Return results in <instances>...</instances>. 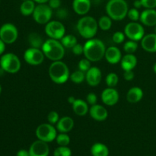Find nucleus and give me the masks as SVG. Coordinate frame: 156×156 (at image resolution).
I'll list each match as a JSON object with an SVG mask.
<instances>
[{
	"label": "nucleus",
	"mask_w": 156,
	"mask_h": 156,
	"mask_svg": "<svg viewBox=\"0 0 156 156\" xmlns=\"http://www.w3.org/2000/svg\"><path fill=\"white\" fill-rule=\"evenodd\" d=\"M45 32L52 39L60 40L65 36V26L59 21H49L46 24Z\"/></svg>",
	"instance_id": "nucleus-10"
},
{
	"label": "nucleus",
	"mask_w": 156,
	"mask_h": 156,
	"mask_svg": "<svg viewBox=\"0 0 156 156\" xmlns=\"http://www.w3.org/2000/svg\"><path fill=\"white\" fill-rule=\"evenodd\" d=\"M112 21L109 16H102L98 21V26L103 30H108L111 27Z\"/></svg>",
	"instance_id": "nucleus-29"
},
{
	"label": "nucleus",
	"mask_w": 156,
	"mask_h": 156,
	"mask_svg": "<svg viewBox=\"0 0 156 156\" xmlns=\"http://www.w3.org/2000/svg\"><path fill=\"white\" fill-rule=\"evenodd\" d=\"M47 120H48L49 123L50 124H55V123H57V122L59 121V114L56 111H51V112L49 113L48 116H47Z\"/></svg>",
	"instance_id": "nucleus-38"
},
{
	"label": "nucleus",
	"mask_w": 156,
	"mask_h": 156,
	"mask_svg": "<svg viewBox=\"0 0 156 156\" xmlns=\"http://www.w3.org/2000/svg\"><path fill=\"white\" fill-rule=\"evenodd\" d=\"M44 52L38 48H30L27 49L24 53V59L27 63L31 66H38L42 63L44 60Z\"/></svg>",
	"instance_id": "nucleus-12"
},
{
	"label": "nucleus",
	"mask_w": 156,
	"mask_h": 156,
	"mask_svg": "<svg viewBox=\"0 0 156 156\" xmlns=\"http://www.w3.org/2000/svg\"><path fill=\"white\" fill-rule=\"evenodd\" d=\"M35 3L34 0H27L24 1L20 7V12L24 16L33 15V12L35 9Z\"/></svg>",
	"instance_id": "nucleus-26"
},
{
	"label": "nucleus",
	"mask_w": 156,
	"mask_h": 156,
	"mask_svg": "<svg viewBox=\"0 0 156 156\" xmlns=\"http://www.w3.org/2000/svg\"><path fill=\"white\" fill-rule=\"evenodd\" d=\"M153 70H154V72H155V73L156 74V62H155V65H154V66H153Z\"/></svg>",
	"instance_id": "nucleus-50"
},
{
	"label": "nucleus",
	"mask_w": 156,
	"mask_h": 156,
	"mask_svg": "<svg viewBox=\"0 0 156 156\" xmlns=\"http://www.w3.org/2000/svg\"><path fill=\"white\" fill-rule=\"evenodd\" d=\"M121 67L124 71L133 70L137 64V59L136 56L130 53H126L120 60Z\"/></svg>",
	"instance_id": "nucleus-22"
},
{
	"label": "nucleus",
	"mask_w": 156,
	"mask_h": 156,
	"mask_svg": "<svg viewBox=\"0 0 156 156\" xmlns=\"http://www.w3.org/2000/svg\"><path fill=\"white\" fill-rule=\"evenodd\" d=\"M141 46L143 50L149 53L156 52V34H149L145 35L141 40Z\"/></svg>",
	"instance_id": "nucleus-18"
},
{
	"label": "nucleus",
	"mask_w": 156,
	"mask_h": 156,
	"mask_svg": "<svg viewBox=\"0 0 156 156\" xmlns=\"http://www.w3.org/2000/svg\"><path fill=\"white\" fill-rule=\"evenodd\" d=\"M0 66L6 73L15 74L21 69V61L14 53H5L0 59Z\"/></svg>",
	"instance_id": "nucleus-6"
},
{
	"label": "nucleus",
	"mask_w": 156,
	"mask_h": 156,
	"mask_svg": "<svg viewBox=\"0 0 156 156\" xmlns=\"http://www.w3.org/2000/svg\"><path fill=\"white\" fill-rule=\"evenodd\" d=\"M36 136L38 140L46 143H50L56 138V130L53 124L43 123L39 125L36 129Z\"/></svg>",
	"instance_id": "nucleus-8"
},
{
	"label": "nucleus",
	"mask_w": 156,
	"mask_h": 156,
	"mask_svg": "<svg viewBox=\"0 0 156 156\" xmlns=\"http://www.w3.org/2000/svg\"><path fill=\"white\" fill-rule=\"evenodd\" d=\"M73 109L75 114L78 116H85L86 115L88 111V104L85 101L82 99H76L74 103L73 104Z\"/></svg>",
	"instance_id": "nucleus-24"
},
{
	"label": "nucleus",
	"mask_w": 156,
	"mask_h": 156,
	"mask_svg": "<svg viewBox=\"0 0 156 156\" xmlns=\"http://www.w3.org/2000/svg\"><path fill=\"white\" fill-rule=\"evenodd\" d=\"M16 156H30L29 151L25 150V149H21L17 152Z\"/></svg>",
	"instance_id": "nucleus-45"
},
{
	"label": "nucleus",
	"mask_w": 156,
	"mask_h": 156,
	"mask_svg": "<svg viewBox=\"0 0 156 156\" xmlns=\"http://www.w3.org/2000/svg\"><path fill=\"white\" fill-rule=\"evenodd\" d=\"M134 7L136 8V9H140V8L143 7V5H142V2H141V0H136L135 2H134Z\"/></svg>",
	"instance_id": "nucleus-47"
},
{
	"label": "nucleus",
	"mask_w": 156,
	"mask_h": 156,
	"mask_svg": "<svg viewBox=\"0 0 156 156\" xmlns=\"http://www.w3.org/2000/svg\"><path fill=\"white\" fill-rule=\"evenodd\" d=\"M137 48H138V44H137L136 41H126L123 46V49L124 51L126 53H130V54H133L136 51Z\"/></svg>",
	"instance_id": "nucleus-31"
},
{
	"label": "nucleus",
	"mask_w": 156,
	"mask_h": 156,
	"mask_svg": "<svg viewBox=\"0 0 156 156\" xmlns=\"http://www.w3.org/2000/svg\"><path fill=\"white\" fill-rule=\"evenodd\" d=\"M105 56L106 60L111 64L118 63L122 59L121 52L116 47H111L106 49Z\"/></svg>",
	"instance_id": "nucleus-19"
},
{
	"label": "nucleus",
	"mask_w": 156,
	"mask_h": 156,
	"mask_svg": "<svg viewBox=\"0 0 156 156\" xmlns=\"http://www.w3.org/2000/svg\"><path fill=\"white\" fill-rule=\"evenodd\" d=\"M143 7L146 9H155L156 8V0H141Z\"/></svg>",
	"instance_id": "nucleus-40"
},
{
	"label": "nucleus",
	"mask_w": 156,
	"mask_h": 156,
	"mask_svg": "<svg viewBox=\"0 0 156 156\" xmlns=\"http://www.w3.org/2000/svg\"><path fill=\"white\" fill-rule=\"evenodd\" d=\"M56 143L59 146H67L70 143V138L66 133H62L56 136Z\"/></svg>",
	"instance_id": "nucleus-33"
},
{
	"label": "nucleus",
	"mask_w": 156,
	"mask_h": 156,
	"mask_svg": "<svg viewBox=\"0 0 156 156\" xmlns=\"http://www.w3.org/2000/svg\"><path fill=\"white\" fill-rule=\"evenodd\" d=\"M28 151L30 156H48L50 148L47 143L38 140L32 143Z\"/></svg>",
	"instance_id": "nucleus-13"
},
{
	"label": "nucleus",
	"mask_w": 156,
	"mask_h": 156,
	"mask_svg": "<svg viewBox=\"0 0 156 156\" xmlns=\"http://www.w3.org/2000/svg\"><path fill=\"white\" fill-rule=\"evenodd\" d=\"M53 11L49 5L39 4L35 7L33 12L34 20L40 24H47L50 21Z\"/></svg>",
	"instance_id": "nucleus-7"
},
{
	"label": "nucleus",
	"mask_w": 156,
	"mask_h": 156,
	"mask_svg": "<svg viewBox=\"0 0 156 156\" xmlns=\"http://www.w3.org/2000/svg\"><path fill=\"white\" fill-rule=\"evenodd\" d=\"M143 97V91L139 87H133L128 91L126 99L131 104H135L141 101Z\"/></svg>",
	"instance_id": "nucleus-23"
},
{
	"label": "nucleus",
	"mask_w": 156,
	"mask_h": 156,
	"mask_svg": "<svg viewBox=\"0 0 156 156\" xmlns=\"http://www.w3.org/2000/svg\"><path fill=\"white\" fill-rule=\"evenodd\" d=\"M5 50V44L4 41L0 38V55L4 53Z\"/></svg>",
	"instance_id": "nucleus-46"
},
{
	"label": "nucleus",
	"mask_w": 156,
	"mask_h": 156,
	"mask_svg": "<svg viewBox=\"0 0 156 156\" xmlns=\"http://www.w3.org/2000/svg\"><path fill=\"white\" fill-rule=\"evenodd\" d=\"M61 44L65 48H73L77 44V39L74 35L67 34L61 39Z\"/></svg>",
	"instance_id": "nucleus-28"
},
{
	"label": "nucleus",
	"mask_w": 156,
	"mask_h": 156,
	"mask_svg": "<svg viewBox=\"0 0 156 156\" xmlns=\"http://www.w3.org/2000/svg\"><path fill=\"white\" fill-rule=\"evenodd\" d=\"M155 33L156 34V25L155 26Z\"/></svg>",
	"instance_id": "nucleus-52"
},
{
	"label": "nucleus",
	"mask_w": 156,
	"mask_h": 156,
	"mask_svg": "<svg viewBox=\"0 0 156 156\" xmlns=\"http://www.w3.org/2000/svg\"><path fill=\"white\" fill-rule=\"evenodd\" d=\"M75 101H76V98H75L74 97H73V96H70L68 98V101L69 102V104H71V105H73V104L74 103Z\"/></svg>",
	"instance_id": "nucleus-49"
},
{
	"label": "nucleus",
	"mask_w": 156,
	"mask_h": 156,
	"mask_svg": "<svg viewBox=\"0 0 156 156\" xmlns=\"http://www.w3.org/2000/svg\"><path fill=\"white\" fill-rule=\"evenodd\" d=\"M106 84L109 88H114L119 82V78L117 74L114 73H109L106 77Z\"/></svg>",
	"instance_id": "nucleus-32"
},
{
	"label": "nucleus",
	"mask_w": 156,
	"mask_h": 156,
	"mask_svg": "<svg viewBox=\"0 0 156 156\" xmlns=\"http://www.w3.org/2000/svg\"><path fill=\"white\" fill-rule=\"evenodd\" d=\"M129 8L125 0H110L106 5L108 16L115 21H120L127 15Z\"/></svg>",
	"instance_id": "nucleus-4"
},
{
	"label": "nucleus",
	"mask_w": 156,
	"mask_h": 156,
	"mask_svg": "<svg viewBox=\"0 0 156 156\" xmlns=\"http://www.w3.org/2000/svg\"><path fill=\"white\" fill-rule=\"evenodd\" d=\"M73 8L75 12L79 15H84L91 9V0H74Z\"/></svg>",
	"instance_id": "nucleus-20"
},
{
	"label": "nucleus",
	"mask_w": 156,
	"mask_h": 156,
	"mask_svg": "<svg viewBox=\"0 0 156 156\" xmlns=\"http://www.w3.org/2000/svg\"><path fill=\"white\" fill-rule=\"evenodd\" d=\"M123 77L124 79L126 81H131L134 78V73L133 70H128V71H124L123 73Z\"/></svg>",
	"instance_id": "nucleus-44"
},
{
	"label": "nucleus",
	"mask_w": 156,
	"mask_h": 156,
	"mask_svg": "<svg viewBox=\"0 0 156 156\" xmlns=\"http://www.w3.org/2000/svg\"><path fill=\"white\" fill-rule=\"evenodd\" d=\"M22 1H23V2H24V1H27V0H22Z\"/></svg>",
	"instance_id": "nucleus-53"
},
{
	"label": "nucleus",
	"mask_w": 156,
	"mask_h": 156,
	"mask_svg": "<svg viewBox=\"0 0 156 156\" xmlns=\"http://www.w3.org/2000/svg\"><path fill=\"white\" fill-rule=\"evenodd\" d=\"M86 100H87V102H88L89 105H96V102H97V100H98L97 95L93 92L89 93V94H88V95H87Z\"/></svg>",
	"instance_id": "nucleus-42"
},
{
	"label": "nucleus",
	"mask_w": 156,
	"mask_h": 156,
	"mask_svg": "<svg viewBox=\"0 0 156 156\" xmlns=\"http://www.w3.org/2000/svg\"><path fill=\"white\" fill-rule=\"evenodd\" d=\"M91 153L93 156H108L109 149L103 143H97L91 146Z\"/></svg>",
	"instance_id": "nucleus-25"
},
{
	"label": "nucleus",
	"mask_w": 156,
	"mask_h": 156,
	"mask_svg": "<svg viewBox=\"0 0 156 156\" xmlns=\"http://www.w3.org/2000/svg\"><path fill=\"white\" fill-rule=\"evenodd\" d=\"M70 79L73 82L76 84H80L85 80V76L84 72L81 71V70H77V71H75L73 74L70 76Z\"/></svg>",
	"instance_id": "nucleus-30"
},
{
	"label": "nucleus",
	"mask_w": 156,
	"mask_h": 156,
	"mask_svg": "<svg viewBox=\"0 0 156 156\" xmlns=\"http://www.w3.org/2000/svg\"><path fill=\"white\" fill-rule=\"evenodd\" d=\"M102 79V73L98 67H91L85 75V79L91 86H97Z\"/></svg>",
	"instance_id": "nucleus-15"
},
{
	"label": "nucleus",
	"mask_w": 156,
	"mask_h": 156,
	"mask_svg": "<svg viewBox=\"0 0 156 156\" xmlns=\"http://www.w3.org/2000/svg\"><path fill=\"white\" fill-rule=\"evenodd\" d=\"M1 93H2V86L1 85H0V94H1Z\"/></svg>",
	"instance_id": "nucleus-51"
},
{
	"label": "nucleus",
	"mask_w": 156,
	"mask_h": 156,
	"mask_svg": "<svg viewBox=\"0 0 156 156\" xmlns=\"http://www.w3.org/2000/svg\"><path fill=\"white\" fill-rule=\"evenodd\" d=\"M34 2H36L38 4H45V3L48 2L49 0H34Z\"/></svg>",
	"instance_id": "nucleus-48"
},
{
	"label": "nucleus",
	"mask_w": 156,
	"mask_h": 156,
	"mask_svg": "<svg viewBox=\"0 0 156 156\" xmlns=\"http://www.w3.org/2000/svg\"><path fill=\"white\" fill-rule=\"evenodd\" d=\"M91 68V61L88 59H82L79 62V69L84 73H87Z\"/></svg>",
	"instance_id": "nucleus-35"
},
{
	"label": "nucleus",
	"mask_w": 156,
	"mask_h": 156,
	"mask_svg": "<svg viewBox=\"0 0 156 156\" xmlns=\"http://www.w3.org/2000/svg\"><path fill=\"white\" fill-rule=\"evenodd\" d=\"M140 21L149 27L156 25V10L155 9H146L140 14Z\"/></svg>",
	"instance_id": "nucleus-16"
},
{
	"label": "nucleus",
	"mask_w": 156,
	"mask_h": 156,
	"mask_svg": "<svg viewBox=\"0 0 156 156\" xmlns=\"http://www.w3.org/2000/svg\"><path fill=\"white\" fill-rule=\"evenodd\" d=\"M73 53L76 56H79V55L84 53V46L81 45L79 44H76L74 47L72 48Z\"/></svg>",
	"instance_id": "nucleus-41"
},
{
	"label": "nucleus",
	"mask_w": 156,
	"mask_h": 156,
	"mask_svg": "<svg viewBox=\"0 0 156 156\" xmlns=\"http://www.w3.org/2000/svg\"><path fill=\"white\" fill-rule=\"evenodd\" d=\"M49 76L55 83L63 84L69 79V70L65 62L61 60L53 61L49 68Z\"/></svg>",
	"instance_id": "nucleus-3"
},
{
	"label": "nucleus",
	"mask_w": 156,
	"mask_h": 156,
	"mask_svg": "<svg viewBox=\"0 0 156 156\" xmlns=\"http://www.w3.org/2000/svg\"><path fill=\"white\" fill-rule=\"evenodd\" d=\"M56 15L59 19L63 20L68 18L69 12L67 9H63V8H59L56 12Z\"/></svg>",
	"instance_id": "nucleus-39"
},
{
	"label": "nucleus",
	"mask_w": 156,
	"mask_h": 156,
	"mask_svg": "<svg viewBox=\"0 0 156 156\" xmlns=\"http://www.w3.org/2000/svg\"><path fill=\"white\" fill-rule=\"evenodd\" d=\"M28 41L32 47L38 49L42 48L43 44L44 43L43 38L37 33H31L30 34H29Z\"/></svg>",
	"instance_id": "nucleus-27"
},
{
	"label": "nucleus",
	"mask_w": 156,
	"mask_h": 156,
	"mask_svg": "<svg viewBox=\"0 0 156 156\" xmlns=\"http://www.w3.org/2000/svg\"><path fill=\"white\" fill-rule=\"evenodd\" d=\"M72 151L67 146H59L55 149L53 156H71Z\"/></svg>",
	"instance_id": "nucleus-34"
},
{
	"label": "nucleus",
	"mask_w": 156,
	"mask_h": 156,
	"mask_svg": "<svg viewBox=\"0 0 156 156\" xmlns=\"http://www.w3.org/2000/svg\"><path fill=\"white\" fill-rule=\"evenodd\" d=\"M48 2L52 9H57L61 5V0H49Z\"/></svg>",
	"instance_id": "nucleus-43"
},
{
	"label": "nucleus",
	"mask_w": 156,
	"mask_h": 156,
	"mask_svg": "<svg viewBox=\"0 0 156 156\" xmlns=\"http://www.w3.org/2000/svg\"><path fill=\"white\" fill-rule=\"evenodd\" d=\"M125 34H123L121 31H117L113 35V41H114L115 44H121L125 40Z\"/></svg>",
	"instance_id": "nucleus-37"
},
{
	"label": "nucleus",
	"mask_w": 156,
	"mask_h": 156,
	"mask_svg": "<svg viewBox=\"0 0 156 156\" xmlns=\"http://www.w3.org/2000/svg\"><path fill=\"white\" fill-rule=\"evenodd\" d=\"M90 116L97 121H104L108 118V113L105 107L100 105H94L89 111Z\"/></svg>",
	"instance_id": "nucleus-17"
},
{
	"label": "nucleus",
	"mask_w": 156,
	"mask_h": 156,
	"mask_svg": "<svg viewBox=\"0 0 156 156\" xmlns=\"http://www.w3.org/2000/svg\"><path fill=\"white\" fill-rule=\"evenodd\" d=\"M101 100L105 105L108 106L115 105L119 101L118 91L114 88H109L105 89L101 94Z\"/></svg>",
	"instance_id": "nucleus-14"
},
{
	"label": "nucleus",
	"mask_w": 156,
	"mask_h": 156,
	"mask_svg": "<svg viewBox=\"0 0 156 156\" xmlns=\"http://www.w3.org/2000/svg\"><path fill=\"white\" fill-rule=\"evenodd\" d=\"M127 16L133 21H137L140 18V14L137 9H131L128 11Z\"/></svg>",
	"instance_id": "nucleus-36"
},
{
	"label": "nucleus",
	"mask_w": 156,
	"mask_h": 156,
	"mask_svg": "<svg viewBox=\"0 0 156 156\" xmlns=\"http://www.w3.org/2000/svg\"><path fill=\"white\" fill-rule=\"evenodd\" d=\"M105 45L99 39H89L84 45V55L91 62H98L105 56Z\"/></svg>",
	"instance_id": "nucleus-1"
},
{
	"label": "nucleus",
	"mask_w": 156,
	"mask_h": 156,
	"mask_svg": "<svg viewBox=\"0 0 156 156\" xmlns=\"http://www.w3.org/2000/svg\"><path fill=\"white\" fill-rule=\"evenodd\" d=\"M41 49L45 56L52 61L60 60L65 54V47L61 42L52 38L44 41Z\"/></svg>",
	"instance_id": "nucleus-2"
},
{
	"label": "nucleus",
	"mask_w": 156,
	"mask_h": 156,
	"mask_svg": "<svg viewBox=\"0 0 156 156\" xmlns=\"http://www.w3.org/2000/svg\"><path fill=\"white\" fill-rule=\"evenodd\" d=\"M74 120L70 117H63L59 119L56 123V128L60 133H68L73 129Z\"/></svg>",
	"instance_id": "nucleus-21"
},
{
	"label": "nucleus",
	"mask_w": 156,
	"mask_h": 156,
	"mask_svg": "<svg viewBox=\"0 0 156 156\" xmlns=\"http://www.w3.org/2000/svg\"><path fill=\"white\" fill-rule=\"evenodd\" d=\"M98 22L93 17L85 16L78 21L77 29L79 34L86 39H91L97 34Z\"/></svg>",
	"instance_id": "nucleus-5"
},
{
	"label": "nucleus",
	"mask_w": 156,
	"mask_h": 156,
	"mask_svg": "<svg viewBox=\"0 0 156 156\" xmlns=\"http://www.w3.org/2000/svg\"><path fill=\"white\" fill-rule=\"evenodd\" d=\"M18 36V29L11 23L3 24L0 28V38L4 41L5 44H13L16 41Z\"/></svg>",
	"instance_id": "nucleus-11"
},
{
	"label": "nucleus",
	"mask_w": 156,
	"mask_h": 156,
	"mask_svg": "<svg viewBox=\"0 0 156 156\" xmlns=\"http://www.w3.org/2000/svg\"><path fill=\"white\" fill-rule=\"evenodd\" d=\"M124 34L131 41H139L145 36V30L140 23L133 21L126 24L124 28Z\"/></svg>",
	"instance_id": "nucleus-9"
}]
</instances>
